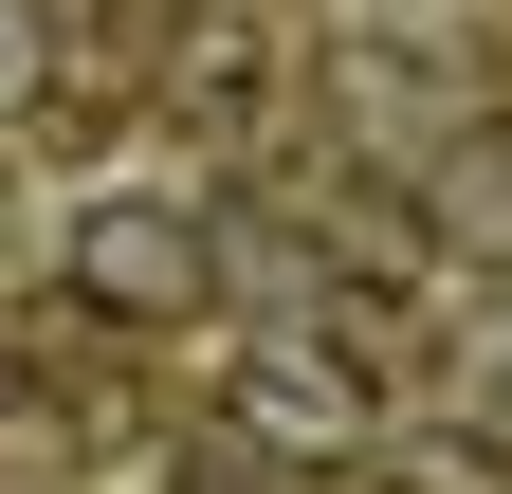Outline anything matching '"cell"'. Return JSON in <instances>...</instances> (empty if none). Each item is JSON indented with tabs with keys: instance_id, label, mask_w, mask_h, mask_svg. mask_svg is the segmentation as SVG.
<instances>
[{
	"instance_id": "obj_2",
	"label": "cell",
	"mask_w": 512,
	"mask_h": 494,
	"mask_svg": "<svg viewBox=\"0 0 512 494\" xmlns=\"http://www.w3.org/2000/svg\"><path fill=\"white\" fill-rule=\"evenodd\" d=\"M238 421L330 458V440H366V366H348V348H256V366H238Z\"/></svg>"
},
{
	"instance_id": "obj_1",
	"label": "cell",
	"mask_w": 512,
	"mask_h": 494,
	"mask_svg": "<svg viewBox=\"0 0 512 494\" xmlns=\"http://www.w3.org/2000/svg\"><path fill=\"white\" fill-rule=\"evenodd\" d=\"M74 293H92L110 330H165L183 293H202V220H183V202H147V183H110V202L74 220Z\"/></svg>"
},
{
	"instance_id": "obj_3",
	"label": "cell",
	"mask_w": 512,
	"mask_h": 494,
	"mask_svg": "<svg viewBox=\"0 0 512 494\" xmlns=\"http://www.w3.org/2000/svg\"><path fill=\"white\" fill-rule=\"evenodd\" d=\"M37 37H55L37 0H0V92H37Z\"/></svg>"
}]
</instances>
